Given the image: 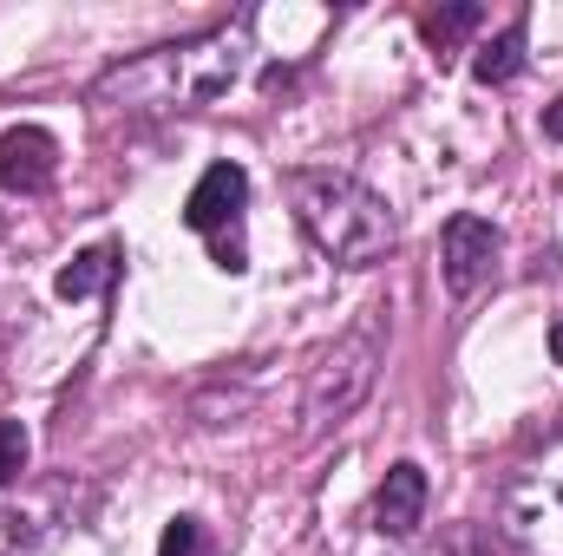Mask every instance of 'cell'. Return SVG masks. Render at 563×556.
<instances>
[{
    "mask_svg": "<svg viewBox=\"0 0 563 556\" xmlns=\"http://www.w3.org/2000/svg\"><path fill=\"white\" fill-rule=\"evenodd\" d=\"M243 26H210L190 33L177 46H151L139 59L112 66L92 86V105L125 112V119H151V112H184V105H210L243 79Z\"/></svg>",
    "mask_w": 563,
    "mask_h": 556,
    "instance_id": "6da1fadb",
    "label": "cell"
},
{
    "mask_svg": "<svg viewBox=\"0 0 563 556\" xmlns=\"http://www.w3.org/2000/svg\"><path fill=\"white\" fill-rule=\"evenodd\" d=\"M288 203H295V223L308 230V243L341 269H374L400 243V223H394L387 197L367 190L347 170H295Z\"/></svg>",
    "mask_w": 563,
    "mask_h": 556,
    "instance_id": "7a4b0ae2",
    "label": "cell"
},
{
    "mask_svg": "<svg viewBox=\"0 0 563 556\" xmlns=\"http://www.w3.org/2000/svg\"><path fill=\"white\" fill-rule=\"evenodd\" d=\"M498 544L511 556H563V432L544 438L498 491Z\"/></svg>",
    "mask_w": 563,
    "mask_h": 556,
    "instance_id": "3957f363",
    "label": "cell"
},
{
    "mask_svg": "<svg viewBox=\"0 0 563 556\" xmlns=\"http://www.w3.org/2000/svg\"><path fill=\"white\" fill-rule=\"evenodd\" d=\"M374 374H380V334H374V327L341 334V341L321 354V367L308 374V393H301V425H308V432L341 425V419H347L361 400H367V393H374Z\"/></svg>",
    "mask_w": 563,
    "mask_h": 556,
    "instance_id": "277c9868",
    "label": "cell"
},
{
    "mask_svg": "<svg viewBox=\"0 0 563 556\" xmlns=\"http://www.w3.org/2000/svg\"><path fill=\"white\" fill-rule=\"evenodd\" d=\"M498 230L485 223V216H452L445 223V236H439V276H445V288L465 301V294H478L485 281H492V269H498Z\"/></svg>",
    "mask_w": 563,
    "mask_h": 556,
    "instance_id": "5b68a950",
    "label": "cell"
},
{
    "mask_svg": "<svg viewBox=\"0 0 563 556\" xmlns=\"http://www.w3.org/2000/svg\"><path fill=\"white\" fill-rule=\"evenodd\" d=\"M243 203H250V170H243V164H210V170L197 177L190 203H184V223H190L197 236L223 243V230L243 223Z\"/></svg>",
    "mask_w": 563,
    "mask_h": 556,
    "instance_id": "8992f818",
    "label": "cell"
},
{
    "mask_svg": "<svg viewBox=\"0 0 563 556\" xmlns=\"http://www.w3.org/2000/svg\"><path fill=\"white\" fill-rule=\"evenodd\" d=\"M53 170H59L53 132H40V125L0 132V190H7V197H40V190L53 184Z\"/></svg>",
    "mask_w": 563,
    "mask_h": 556,
    "instance_id": "52a82bcc",
    "label": "cell"
},
{
    "mask_svg": "<svg viewBox=\"0 0 563 556\" xmlns=\"http://www.w3.org/2000/svg\"><path fill=\"white\" fill-rule=\"evenodd\" d=\"M426 498H432V491H426V471L413 458H400V465L380 478V491H374V531L394 537V544H407L426 524Z\"/></svg>",
    "mask_w": 563,
    "mask_h": 556,
    "instance_id": "ba28073f",
    "label": "cell"
},
{
    "mask_svg": "<svg viewBox=\"0 0 563 556\" xmlns=\"http://www.w3.org/2000/svg\"><path fill=\"white\" fill-rule=\"evenodd\" d=\"M518 73H525V20H511L505 33H492L478 46V59H472V79L478 86H511Z\"/></svg>",
    "mask_w": 563,
    "mask_h": 556,
    "instance_id": "9c48e42d",
    "label": "cell"
},
{
    "mask_svg": "<svg viewBox=\"0 0 563 556\" xmlns=\"http://www.w3.org/2000/svg\"><path fill=\"white\" fill-rule=\"evenodd\" d=\"M112 276H119V249H86V256H73V263L53 276V294H59V301H86V294L112 288Z\"/></svg>",
    "mask_w": 563,
    "mask_h": 556,
    "instance_id": "30bf717a",
    "label": "cell"
},
{
    "mask_svg": "<svg viewBox=\"0 0 563 556\" xmlns=\"http://www.w3.org/2000/svg\"><path fill=\"white\" fill-rule=\"evenodd\" d=\"M478 20H485V13H478L472 0H459V7H439V13H426L420 26H426V40H432V46L445 53V46H459V40H465V33L478 26Z\"/></svg>",
    "mask_w": 563,
    "mask_h": 556,
    "instance_id": "8fae6325",
    "label": "cell"
},
{
    "mask_svg": "<svg viewBox=\"0 0 563 556\" xmlns=\"http://www.w3.org/2000/svg\"><path fill=\"white\" fill-rule=\"evenodd\" d=\"M26 452H33V445H26V425L13 413H0V485H13V478L26 471Z\"/></svg>",
    "mask_w": 563,
    "mask_h": 556,
    "instance_id": "7c38bea8",
    "label": "cell"
},
{
    "mask_svg": "<svg viewBox=\"0 0 563 556\" xmlns=\"http://www.w3.org/2000/svg\"><path fill=\"white\" fill-rule=\"evenodd\" d=\"M197 551H203V524L197 518H177L164 531V544H157V556H197Z\"/></svg>",
    "mask_w": 563,
    "mask_h": 556,
    "instance_id": "4fadbf2b",
    "label": "cell"
},
{
    "mask_svg": "<svg viewBox=\"0 0 563 556\" xmlns=\"http://www.w3.org/2000/svg\"><path fill=\"white\" fill-rule=\"evenodd\" d=\"M544 138L563 144V92H558V105H544Z\"/></svg>",
    "mask_w": 563,
    "mask_h": 556,
    "instance_id": "5bb4252c",
    "label": "cell"
},
{
    "mask_svg": "<svg viewBox=\"0 0 563 556\" xmlns=\"http://www.w3.org/2000/svg\"><path fill=\"white\" fill-rule=\"evenodd\" d=\"M551 354H558V360H563V321H558V334H551Z\"/></svg>",
    "mask_w": 563,
    "mask_h": 556,
    "instance_id": "9a60e30c",
    "label": "cell"
},
{
    "mask_svg": "<svg viewBox=\"0 0 563 556\" xmlns=\"http://www.w3.org/2000/svg\"><path fill=\"white\" fill-rule=\"evenodd\" d=\"M420 556H439V551H420Z\"/></svg>",
    "mask_w": 563,
    "mask_h": 556,
    "instance_id": "2e32d148",
    "label": "cell"
}]
</instances>
